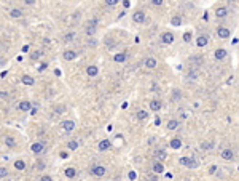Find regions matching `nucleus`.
<instances>
[{"mask_svg":"<svg viewBox=\"0 0 239 181\" xmlns=\"http://www.w3.org/2000/svg\"><path fill=\"white\" fill-rule=\"evenodd\" d=\"M179 164L185 165V167H188V168H196L198 167V160L193 159V157H180V159H179Z\"/></svg>","mask_w":239,"mask_h":181,"instance_id":"f257e3e1","label":"nucleus"},{"mask_svg":"<svg viewBox=\"0 0 239 181\" xmlns=\"http://www.w3.org/2000/svg\"><path fill=\"white\" fill-rule=\"evenodd\" d=\"M91 173L94 175V176L102 178L104 175L107 173V168L104 167V165H92V167H91Z\"/></svg>","mask_w":239,"mask_h":181,"instance_id":"f03ea898","label":"nucleus"},{"mask_svg":"<svg viewBox=\"0 0 239 181\" xmlns=\"http://www.w3.org/2000/svg\"><path fill=\"white\" fill-rule=\"evenodd\" d=\"M31 151L34 154H37V156H40V154L45 151V141H37V143H32Z\"/></svg>","mask_w":239,"mask_h":181,"instance_id":"7ed1b4c3","label":"nucleus"},{"mask_svg":"<svg viewBox=\"0 0 239 181\" xmlns=\"http://www.w3.org/2000/svg\"><path fill=\"white\" fill-rule=\"evenodd\" d=\"M61 127L65 133H72L73 130H75V122H73V120H64Z\"/></svg>","mask_w":239,"mask_h":181,"instance_id":"20e7f679","label":"nucleus"},{"mask_svg":"<svg viewBox=\"0 0 239 181\" xmlns=\"http://www.w3.org/2000/svg\"><path fill=\"white\" fill-rule=\"evenodd\" d=\"M174 34H172V32H163V34H161V40H163V43H166V45H171L172 42H174Z\"/></svg>","mask_w":239,"mask_h":181,"instance_id":"39448f33","label":"nucleus"},{"mask_svg":"<svg viewBox=\"0 0 239 181\" xmlns=\"http://www.w3.org/2000/svg\"><path fill=\"white\" fill-rule=\"evenodd\" d=\"M77 56H78V53H77L75 50H65V51L62 53V58H64L65 61H73V59H77Z\"/></svg>","mask_w":239,"mask_h":181,"instance_id":"423d86ee","label":"nucleus"},{"mask_svg":"<svg viewBox=\"0 0 239 181\" xmlns=\"http://www.w3.org/2000/svg\"><path fill=\"white\" fill-rule=\"evenodd\" d=\"M132 21H134V23H137V24L143 23V21H145V11H142V10L136 11V13L132 14Z\"/></svg>","mask_w":239,"mask_h":181,"instance_id":"0eeeda50","label":"nucleus"},{"mask_svg":"<svg viewBox=\"0 0 239 181\" xmlns=\"http://www.w3.org/2000/svg\"><path fill=\"white\" fill-rule=\"evenodd\" d=\"M217 35H219L220 38H228L229 35H231V31H229L228 27H217Z\"/></svg>","mask_w":239,"mask_h":181,"instance_id":"6e6552de","label":"nucleus"},{"mask_svg":"<svg viewBox=\"0 0 239 181\" xmlns=\"http://www.w3.org/2000/svg\"><path fill=\"white\" fill-rule=\"evenodd\" d=\"M226 55H228V51H226L225 48H217V50L214 51V56H215V59H217V61H222V59H225Z\"/></svg>","mask_w":239,"mask_h":181,"instance_id":"1a4fd4ad","label":"nucleus"},{"mask_svg":"<svg viewBox=\"0 0 239 181\" xmlns=\"http://www.w3.org/2000/svg\"><path fill=\"white\" fill-rule=\"evenodd\" d=\"M86 74H88L89 77H96L97 74H99V67L96 66V64H91V66L86 67Z\"/></svg>","mask_w":239,"mask_h":181,"instance_id":"9d476101","label":"nucleus"},{"mask_svg":"<svg viewBox=\"0 0 239 181\" xmlns=\"http://www.w3.org/2000/svg\"><path fill=\"white\" fill-rule=\"evenodd\" d=\"M220 156H222L223 160H233V159H234V152H233L231 149H223Z\"/></svg>","mask_w":239,"mask_h":181,"instance_id":"9b49d317","label":"nucleus"},{"mask_svg":"<svg viewBox=\"0 0 239 181\" xmlns=\"http://www.w3.org/2000/svg\"><path fill=\"white\" fill-rule=\"evenodd\" d=\"M215 16L217 18H226L228 16V8L226 7H219L215 10Z\"/></svg>","mask_w":239,"mask_h":181,"instance_id":"f8f14e48","label":"nucleus"},{"mask_svg":"<svg viewBox=\"0 0 239 181\" xmlns=\"http://www.w3.org/2000/svg\"><path fill=\"white\" fill-rule=\"evenodd\" d=\"M110 146H112V143H110V139H102V141H100L99 143V151L100 152H104V151H109L110 149Z\"/></svg>","mask_w":239,"mask_h":181,"instance_id":"ddd939ff","label":"nucleus"},{"mask_svg":"<svg viewBox=\"0 0 239 181\" xmlns=\"http://www.w3.org/2000/svg\"><path fill=\"white\" fill-rule=\"evenodd\" d=\"M156 59L155 58H147L145 59V61H143V66L147 67V69H155V67H156Z\"/></svg>","mask_w":239,"mask_h":181,"instance_id":"4468645a","label":"nucleus"},{"mask_svg":"<svg viewBox=\"0 0 239 181\" xmlns=\"http://www.w3.org/2000/svg\"><path fill=\"white\" fill-rule=\"evenodd\" d=\"M126 59H128L126 53H115V55H113V61H115V63H124Z\"/></svg>","mask_w":239,"mask_h":181,"instance_id":"2eb2a0df","label":"nucleus"},{"mask_svg":"<svg viewBox=\"0 0 239 181\" xmlns=\"http://www.w3.org/2000/svg\"><path fill=\"white\" fill-rule=\"evenodd\" d=\"M18 108H19L22 112H29V111L32 109V103H31V101H21Z\"/></svg>","mask_w":239,"mask_h":181,"instance_id":"dca6fc26","label":"nucleus"},{"mask_svg":"<svg viewBox=\"0 0 239 181\" xmlns=\"http://www.w3.org/2000/svg\"><path fill=\"white\" fill-rule=\"evenodd\" d=\"M161 108H163V104H161V101H160V99H151V101H150V109H151L153 112L160 111Z\"/></svg>","mask_w":239,"mask_h":181,"instance_id":"f3484780","label":"nucleus"},{"mask_svg":"<svg viewBox=\"0 0 239 181\" xmlns=\"http://www.w3.org/2000/svg\"><path fill=\"white\" fill-rule=\"evenodd\" d=\"M209 43V37L207 35H199L198 38H196V45L198 47H206Z\"/></svg>","mask_w":239,"mask_h":181,"instance_id":"a211bd4d","label":"nucleus"},{"mask_svg":"<svg viewBox=\"0 0 239 181\" xmlns=\"http://www.w3.org/2000/svg\"><path fill=\"white\" fill-rule=\"evenodd\" d=\"M13 167L16 168L18 171H22V170H26V162H24L22 159H18L16 162L13 164Z\"/></svg>","mask_w":239,"mask_h":181,"instance_id":"6ab92c4d","label":"nucleus"},{"mask_svg":"<svg viewBox=\"0 0 239 181\" xmlns=\"http://www.w3.org/2000/svg\"><path fill=\"white\" fill-rule=\"evenodd\" d=\"M21 82H22L24 85H29V87H32V85L35 84L34 77H31V75H22L21 77Z\"/></svg>","mask_w":239,"mask_h":181,"instance_id":"aec40b11","label":"nucleus"},{"mask_svg":"<svg viewBox=\"0 0 239 181\" xmlns=\"http://www.w3.org/2000/svg\"><path fill=\"white\" fill-rule=\"evenodd\" d=\"M64 175L67 178H75L77 176V168H73V167H67L64 170Z\"/></svg>","mask_w":239,"mask_h":181,"instance_id":"412c9836","label":"nucleus"},{"mask_svg":"<svg viewBox=\"0 0 239 181\" xmlns=\"http://www.w3.org/2000/svg\"><path fill=\"white\" fill-rule=\"evenodd\" d=\"M171 24L174 26V27H180L182 26V18L179 16V14H174V16L171 18Z\"/></svg>","mask_w":239,"mask_h":181,"instance_id":"4be33fe9","label":"nucleus"},{"mask_svg":"<svg viewBox=\"0 0 239 181\" xmlns=\"http://www.w3.org/2000/svg\"><path fill=\"white\" fill-rule=\"evenodd\" d=\"M153 171L155 173H163L164 171V165H163V162H153Z\"/></svg>","mask_w":239,"mask_h":181,"instance_id":"5701e85b","label":"nucleus"},{"mask_svg":"<svg viewBox=\"0 0 239 181\" xmlns=\"http://www.w3.org/2000/svg\"><path fill=\"white\" fill-rule=\"evenodd\" d=\"M166 128H167V130H177V128H179V120H175V119H171V120L167 122Z\"/></svg>","mask_w":239,"mask_h":181,"instance_id":"b1692460","label":"nucleus"},{"mask_svg":"<svg viewBox=\"0 0 239 181\" xmlns=\"http://www.w3.org/2000/svg\"><path fill=\"white\" fill-rule=\"evenodd\" d=\"M155 157L158 159V162H163V160H166V157H167V154H166V151H156L155 152Z\"/></svg>","mask_w":239,"mask_h":181,"instance_id":"393cba45","label":"nucleus"},{"mask_svg":"<svg viewBox=\"0 0 239 181\" xmlns=\"http://www.w3.org/2000/svg\"><path fill=\"white\" fill-rule=\"evenodd\" d=\"M77 38V34L75 32H67V34H64V42H73V40H75Z\"/></svg>","mask_w":239,"mask_h":181,"instance_id":"a878e982","label":"nucleus"},{"mask_svg":"<svg viewBox=\"0 0 239 181\" xmlns=\"http://www.w3.org/2000/svg\"><path fill=\"white\" fill-rule=\"evenodd\" d=\"M10 16L11 18H21L22 16V10H19V8H11L10 10Z\"/></svg>","mask_w":239,"mask_h":181,"instance_id":"bb28decb","label":"nucleus"},{"mask_svg":"<svg viewBox=\"0 0 239 181\" xmlns=\"http://www.w3.org/2000/svg\"><path fill=\"white\" fill-rule=\"evenodd\" d=\"M78 146H80V143L77 141V139H72V141H69V143H67V147L70 151H77V149H78Z\"/></svg>","mask_w":239,"mask_h":181,"instance_id":"cd10ccee","label":"nucleus"},{"mask_svg":"<svg viewBox=\"0 0 239 181\" xmlns=\"http://www.w3.org/2000/svg\"><path fill=\"white\" fill-rule=\"evenodd\" d=\"M41 56H43V51H41V50H35V51H32V53H31V59H34V61L40 59Z\"/></svg>","mask_w":239,"mask_h":181,"instance_id":"c85d7f7f","label":"nucleus"},{"mask_svg":"<svg viewBox=\"0 0 239 181\" xmlns=\"http://www.w3.org/2000/svg\"><path fill=\"white\" fill-rule=\"evenodd\" d=\"M171 147H172V149H180V147H182V141L179 138H174L171 141Z\"/></svg>","mask_w":239,"mask_h":181,"instance_id":"c756f323","label":"nucleus"},{"mask_svg":"<svg viewBox=\"0 0 239 181\" xmlns=\"http://www.w3.org/2000/svg\"><path fill=\"white\" fill-rule=\"evenodd\" d=\"M5 144H7L8 147H14L16 146V141H14V138H11V136H7V138H5Z\"/></svg>","mask_w":239,"mask_h":181,"instance_id":"7c9ffc66","label":"nucleus"},{"mask_svg":"<svg viewBox=\"0 0 239 181\" xmlns=\"http://www.w3.org/2000/svg\"><path fill=\"white\" fill-rule=\"evenodd\" d=\"M45 167H46V165H45V162H43V160H37V164H35V168H37L38 171L45 170Z\"/></svg>","mask_w":239,"mask_h":181,"instance_id":"2f4dec72","label":"nucleus"},{"mask_svg":"<svg viewBox=\"0 0 239 181\" xmlns=\"http://www.w3.org/2000/svg\"><path fill=\"white\" fill-rule=\"evenodd\" d=\"M54 111H56V114H64V112H65V106L64 104H59V106H56V108H54Z\"/></svg>","mask_w":239,"mask_h":181,"instance_id":"473e14b6","label":"nucleus"},{"mask_svg":"<svg viewBox=\"0 0 239 181\" xmlns=\"http://www.w3.org/2000/svg\"><path fill=\"white\" fill-rule=\"evenodd\" d=\"M137 117H139L140 120H145V119L148 117V114L145 111H139V112H137Z\"/></svg>","mask_w":239,"mask_h":181,"instance_id":"72a5a7b5","label":"nucleus"},{"mask_svg":"<svg viewBox=\"0 0 239 181\" xmlns=\"http://www.w3.org/2000/svg\"><path fill=\"white\" fill-rule=\"evenodd\" d=\"M8 175V168L5 167H0V178H5Z\"/></svg>","mask_w":239,"mask_h":181,"instance_id":"f704fd0d","label":"nucleus"},{"mask_svg":"<svg viewBox=\"0 0 239 181\" xmlns=\"http://www.w3.org/2000/svg\"><path fill=\"white\" fill-rule=\"evenodd\" d=\"M183 42H191V34L190 32H185L183 34Z\"/></svg>","mask_w":239,"mask_h":181,"instance_id":"c9c22d12","label":"nucleus"},{"mask_svg":"<svg viewBox=\"0 0 239 181\" xmlns=\"http://www.w3.org/2000/svg\"><path fill=\"white\" fill-rule=\"evenodd\" d=\"M59 157H61V159H69L70 156H69L67 151H61V152H59Z\"/></svg>","mask_w":239,"mask_h":181,"instance_id":"e433bc0d","label":"nucleus"},{"mask_svg":"<svg viewBox=\"0 0 239 181\" xmlns=\"http://www.w3.org/2000/svg\"><path fill=\"white\" fill-rule=\"evenodd\" d=\"M40 181H53V176L51 175H43V176L40 178Z\"/></svg>","mask_w":239,"mask_h":181,"instance_id":"4c0bfd02","label":"nucleus"},{"mask_svg":"<svg viewBox=\"0 0 239 181\" xmlns=\"http://www.w3.org/2000/svg\"><path fill=\"white\" fill-rule=\"evenodd\" d=\"M116 3H118V0H105V5H109V7H113Z\"/></svg>","mask_w":239,"mask_h":181,"instance_id":"58836bf2","label":"nucleus"},{"mask_svg":"<svg viewBox=\"0 0 239 181\" xmlns=\"http://www.w3.org/2000/svg\"><path fill=\"white\" fill-rule=\"evenodd\" d=\"M180 98H182L180 90H174V99H180Z\"/></svg>","mask_w":239,"mask_h":181,"instance_id":"ea45409f","label":"nucleus"},{"mask_svg":"<svg viewBox=\"0 0 239 181\" xmlns=\"http://www.w3.org/2000/svg\"><path fill=\"white\" fill-rule=\"evenodd\" d=\"M151 3L156 5V7H160V5H163V0H151Z\"/></svg>","mask_w":239,"mask_h":181,"instance_id":"a19ab883","label":"nucleus"},{"mask_svg":"<svg viewBox=\"0 0 239 181\" xmlns=\"http://www.w3.org/2000/svg\"><path fill=\"white\" fill-rule=\"evenodd\" d=\"M46 67H48V64H46V63H41V64H40V67H38V71H45Z\"/></svg>","mask_w":239,"mask_h":181,"instance_id":"79ce46f5","label":"nucleus"},{"mask_svg":"<svg viewBox=\"0 0 239 181\" xmlns=\"http://www.w3.org/2000/svg\"><path fill=\"white\" fill-rule=\"evenodd\" d=\"M24 3H26V5H34V3H35V0H26Z\"/></svg>","mask_w":239,"mask_h":181,"instance_id":"37998d69","label":"nucleus"},{"mask_svg":"<svg viewBox=\"0 0 239 181\" xmlns=\"http://www.w3.org/2000/svg\"><path fill=\"white\" fill-rule=\"evenodd\" d=\"M215 170H217V167H215V165H212L210 170H209V173H215Z\"/></svg>","mask_w":239,"mask_h":181,"instance_id":"c03bdc74","label":"nucleus"},{"mask_svg":"<svg viewBox=\"0 0 239 181\" xmlns=\"http://www.w3.org/2000/svg\"><path fill=\"white\" fill-rule=\"evenodd\" d=\"M129 178H131V180H136V173H134V171H131V173H129Z\"/></svg>","mask_w":239,"mask_h":181,"instance_id":"a18cd8bd","label":"nucleus"},{"mask_svg":"<svg viewBox=\"0 0 239 181\" xmlns=\"http://www.w3.org/2000/svg\"><path fill=\"white\" fill-rule=\"evenodd\" d=\"M129 5H131V3L128 2V0H126V2H123V7H124V8H129Z\"/></svg>","mask_w":239,"mask_h":181,"instance_id":"49530a36","label":"nucleus"},{"mask_svg":"<svg viewBox=\"0 0 239 181\" xmlns=\"http://www.w3.org/2000/svg\"><path fill=\"white\" fill-rule=\"evenodd\" d=\"M22 51H24V53H27V51H29V47H27V45H24V47H22Z\"/></svg>","mask_w":239,"mask_h":181,"instance_id":"de8ad7c7","label":"nucleus"},{"mask_svg":"<svg viewBox=\"0 0 239 181\" xmlns=\"http://www.w3.org/2000/svg\"><path fill=\"white\" fill-rule=\"evenodd\" d=\"M88 43H91V47H94L96 45V40H94V38H91V42H88Z\"/></svg>","mask_w":239,"mask_h":181,"instance_id":"09e8293b","label":"nucleus"},{"mask_svg":"<svg viewBox=\"0 0 239 181\" xmlns=\"http://www.w3.org/2000/svg\"><path fill=\"white\" fill-rule=\"evenodd\" d=\"M5 63V61H3V59H0V66H2V64H3Z\"/></svg>","mask_w":239,"mask_h":181,"instance_id":"8fccbe9b","label":"nucleus"}]
</instances>
